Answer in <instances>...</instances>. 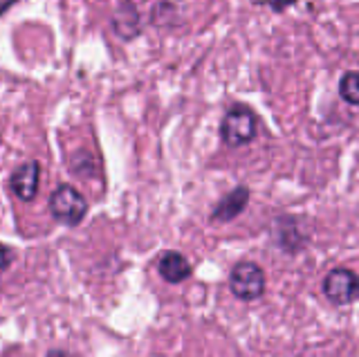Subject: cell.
I'll list each match as a JSON object with an SVG mask.
<instances>
[{
	"label": "cell",
	"mask_w": 359,
	"mask_h": 357,
	"mask_svg": "<svg viewBox=\"0 0 359 357\" xmlns=\"http://www.w3.org/2000/svg\"><path fill=\"white\" fill-rule=\"evenodd\" d=\"M258 133V119L254 110L245 104L231 106L220 121V137L231 149L250 144Z\"/></svg>",
	"instance_id": "6da1fadb"
},
{
	"label": "cell",
	"mask_w": 359,
	"mask_h": 357,
	"mask_svg": "<svg viewBox=\"0 0 359 357\" xmlns=\"http://www.w3.org/2000/svg\"><path fill=\"white\" fill-rule=\"evenodd\" d=\"M50 214L61 225L74 227L88 214V200L72 184H59L50 196Z\"/></svg>",
	"instance_id": "7a4b0ae2"
},
{
	"label": "cell",
	"mask_w": 359,
	"mask_h": 357,
	"mask_svg": "<svg viewBox=\"0 0 359 357\" xmlns=\"http://www.w3.org/2000/svg\"><path fill=\"white\" fill-rule=\"evenodd\" d=\"M229 290L241 301H256L265 292V272L254 261H241L229 274Z\"/></svg>",
	"instance_id": "3957f363"
},
{
	"label": "cell",
	"mask_w": 359,
	"mask_h": 357,
	"mask_svg": "<svg viewBox=\"0 0 359 357\" xmlns=\"http://www.w3.org/2000/svg\"><path fill=\"white\" fill-rule=\"evenodd\" d=\"M321 290L332 306H351L359 292V278L348 267H334L325 274Z\"/></svg>",
	"instance_id": "277c9868"
},
{
	"label": "cell",
	"mask_w": 359,
	"mask_h": 357,
	"mask_svg": "<svg viewBox=\"0 0 359 357\" xmlns=\"http://www.w3.org/2000/svg\"><path fill=\"white\" fill-rule=\"evenodd\" d=\"M39 187H41V164L36 160L22 162L20 166H16L9 177V189L22 203H32L39 194Z\"/></svg>",
	"instance_id": "5b68a950"
},
{
	"label": "cell",
	"mask_w": 359,
	"mask_h": 357,
	"mask_svg": "<svg viewBox=\"0 0 359 357\" xmlns=\"http://www.w3.org/2000/svg\"><path fill=\"white\" fill-rule=\"evenodd\" d=\"M247 203H250V189H247L245 184H241V187H236V189H231L229 194H224L222 198H220V203L213 207V211H211V220L213 222H229V220H233L236 216H241L243 211H245V207H247Z\"/></svg>",
	"instance_id": "8992f818"
},
{
	"label": "cell",
	"mask_w": 359,
	"mask_h": 357,
	"mask_svg": "<svg viewBox=\"0 0 359 357\" xmlns=\"http://www.w3.org/2000/svg\"><path fill=\"white\" fill-rule=\"evenodd\" d=\"M157 272H160L166 283H182L191 276V263L180 252L168 250L157 261Z\"/></svg>",
	"instance_id": "52a82bcc"
},
{
	"label": "cell",
	"mask_w": 359,
	"mask_h": 357,
	"mask_svg": "<svg viewBox=\"0 0 359 357\" xmlns=\"http://www.w3.org/2000/svg\"><path fill=\"white\" fill-rule=\"evenodd\" d=\"M112 27H115L117 34L126 41H130L140 34V14H137V9H135L133 3L119 5L115 16H112Z\"/></svg>",
	"instance_id": "ba28073f"
},
{
	"label": "cell",
	"mask_w": 359,
	"mask_h": 357,
	"mask_svg": "<svg viewBox=\"0 0 359 357\" xmlns=\"http://www.w3.org/2000/svg\"><path fill=\"white\" fill-rule=\"evenodd\" d=\"M276 236H278L280 248H283L285 252H299L308 241L306 234L299 229V220L297 218H280Z\"/></svg>",
	"instance_id": "9c48e42d"
},
{
	"label": "cell",
	"mask_w": 359,
	"mask_h": 357,
	"mask_svg": "<svg viewBox=\"0 0 359 357\" xmlns=\"http://www.w3.org/2000/svg\"><path fill=\"white\" fill-rule=\"evenodd\" d=\"M339 95L346 104L359 106V74L355 70L346 72L339 81Z\"/></svg>",
	"instance_id": "30bf717a"
},
{
	"label": "cell",
	"mask_w": 359,
	"mask_h": 357,
	"mask_svg": "<svg viewBox=\"0 0 359 357\" xmlns=\"http://www.w3.org/2000/svg\"><path fill=\"white\" fill-rule=\"evenodd\" d=\"M11 263H14V250L0 243V272H5Z\"/></svg>",
	"instance_id": "8fae6325"
},
{
	"label": "cell",
	"mask_w": 359,
	"mask_h": 357,
	"mask_svg": "<svg viewBox=\"0 0 359 357\" xmlns=\"http://www.w3.org/2000/svg\"><path fill=\"white\" fill-rule=\"evenodd\" d=\"M265 3L274 9V12H285L287 7H292L297 3V0H265Z\"/></svg>",
	"instance_id": "7c38bea8"
},
{
	"label": "cell",
	"mask_w": 359,
	"mask_h": 357,
	"mask_svg": "<svg viewBox=\"0 0 359 357\" xmlns=\"http://www.w3.org/2000/svg\"><path fill=\"white\" fill-rule=\"evenodd\" d=\"M14 3H16V0H5V3H3V5H0V14H3V12H5V9H9V7H11V5H14Z\"/></svg>",
	"instance_id": "4fadbf2b"
}]
</instances>
